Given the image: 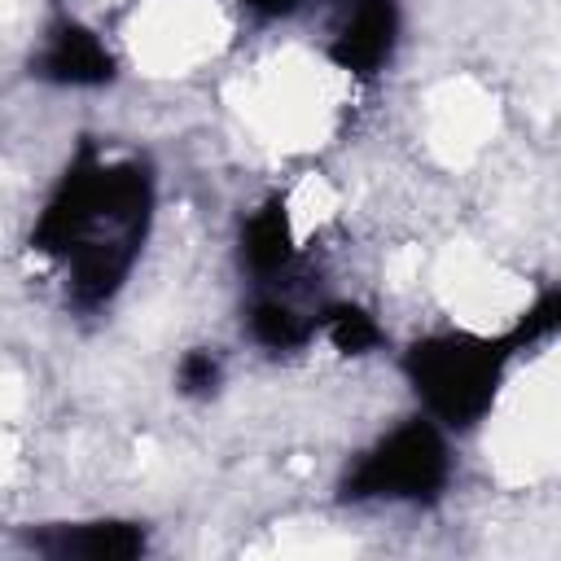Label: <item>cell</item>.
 <instances>
[{"instance_id":"9","label":"cell","mask_w":561,"mask_h":561,"mask_svg":"<svg viewBox=\"0 0 561 561\" xmlns=\"http://www.w3.org/2000/svg\"><path fill=\"white\" fill-rule=\"evenodd\" d=\"M316 324L333 342V351H342V355H368V351H377L386 342L377 316L368 307H359V302H329V307H320Z\"/></svg>"},{"instance_id":"1","label":"cell","mask_w":561,"mask_h":561,"mask_svg":"<svg viewBox=\"0 0 561 561\" xmlns=\"http://www.w3.org/2000/svg\"><path fill=\"white\" fill-rule=\"evenodd\" d=\"M158 206L149 158H105L92 136L79 140L48 202L39 206L26 245L66 267L75 311H101L127 285Z\"/></svg>"},{"instance_id":"2","label":"cell","mask_w":561,"mask_h":561,"mask_svg":"<svg viewBox=\"0 0 561 561\" xmlns=\"http://www.w3.org/2000/svg\"><path fill=\"white\" fill-rule=\"evenodd\" d=\"M513 355L522 351L508 333L486 337L469 329H443L416 337L403 351L399 368L430 421H438L443 430H473L495 408Z\"/></svg>"},{"instance_id":"5","label":"cell","mask_w":561,"mask_h":561,"mask_svg":"<svg viewBox=\"0 0 561 561\" xmlns=\"http://www.w3.org/2000/svg\"><path fill=\"white\" fill-rule=\"evenodd\" d=\"M31 75L53 88H105V83H114L118 61L92 26L61 18L48 26L39 53L31 57Z\"/></svg>"},{"instance_id":"8","label":"cell","mask_w":561,"mask_h":561,"mask_svg":"<svg viewBox=\"0 0 561 561\" xmlns=\"http://www.w3.org/2000/svg\"><path fill=\"white\" fill-rule=\"evenodd\" d=\"M245 333L263 351H302L320 333V324H316V311L307 316L280 294H259L245 311Z\"/></svg>"},{"instance_id":"10","label":"cell","mask_w":561,"mask_h":561,"mask_svg":"<svg viewBox=\"0 0 561 561\" xmlns=\"http://www.w3.org/2000/svg\"><path fill=\"white\" fill-rule=\"evenodd\" d=\"M224 381V359L210 351V346H193L180 355L175 364V390L184 399H210Z\"/></svg>"},{"instance_id":"3","label":"cell","mask_w":561,"mask_h":561,"mask_svg":"<svg viewBox=\"0 0 561 561\" xmlns=\"http://www.w3.org/2000/svg\"><path fill=\"white\" fill-rule=\"evenodd\" d=\"M451 482V447L438 421L408 416L359 451L337 478V500L351 504H434Z\"/></svg>"},{"instance_id":"4","label":"cell","mask_w":561,"mask_h":561,"mask_svg":"<svg viewBox=\"0 0 561 561\" xmlns=\"http://www.w3.org/2000/svg\"><path fill=\"white\" fill-rule=\"evenodd\" d=\"M399 0H351L337 35L329 39V61L351 79H377L399 48Z\"/></svg>"},{"instance_id":"7","label":"cell","mask_w":561,"mask_h":561,"mask_svg":"<svg viewBox=\"0 0 561 561\" xmlns=\"http://www.w3.org/2000/svg\"><path fill=\"white\" fill-rule=\"evenodd\" d=\"M237 254H241V267L259 280V285H272L280 280L298 250H294V228H289V210H285V197H267L263 206H254L245 219H241V237H237Z\"/></svg>"},{"instance_id":"6","label":"cell","mask_w":561,"mask_h":561,"mask_svg":"<svg viewBox=\"0 0 561 561\" xmlns=\"http://www.w3.org/2000/svg\"><path fill=\"white\" fill-rule=\"evenodd\" d=\"M26 548L53 561H131L149 548L140 522L96 517V522H53L26 535Z\"/></svg>"},{"instance_id":"12","label":"cell","mask_w":561,"mask_h":561,"mask_svg":"<svg viewBox=\"0 0 561 561\" xmlns=\"http://www.w3.org/2000/svg\"><path fill=\"white\" fill-rule=\"evenodd\" d=\"M250 13H259V18H289V13H298L302 9V0H241Z\"/></svg>"},{"instance_id":"11","label":"cell","mask_w":561,"mask_h":561,"mask_svg":"<svg viewBox=\"0 0 561 561\" xmlns=\"http://www.w3.org/2000/svg\"><path fill=\"white\" fill-rule=\"evenodd\" d=\"M557 320H561V289H543V294L535 298V307H530V311H522V320L508 329V337L517 342V351H526V346H535V342L552 337Z\"/></svg>"}]
</instances>
